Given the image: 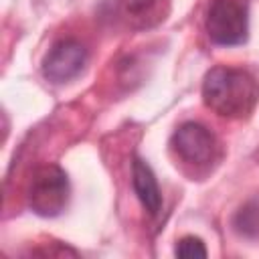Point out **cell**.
I'll list each match as a JSON object with an SVG mask.
<instances>
[{
	"label": "cell",
	"instance_id": "obj_1",
	"mask_svg": "<svg viewBox=\"0 0 259 259\" xmlns=\"http://www.w3.org/2000/svg\"><path fill=\"white\" fill-rule=\"evenodd\" d=\"M202 101L221 117L243 119L251 115L259 101V85L243 69L212 67L202 81Z\"/></svg>",
	"mask_w": 259,
	"mask_h": 259
},
{
	"label": "cell",
	"instance_id": "obj_2",
	"mask_svg": "<svg viewBox=\"0 0 259 259\" xmlns=\"http://www.w3.org/2000/svg\"><path fill=\"white\" fill-rule=\"evenodd\" d=\"M69 192L71 186L65 170L57 164H45L34 170L28 184L26 200L34 214L53 219L67 208Z\"/></svg>",
	"mask_w": 259,
	"mask_h": 259
},
{
	"label": "cell",
	"instance_id": "obj_3",
	"mask_svg": "<svg viewBox=\"0 0 259 259\" xmlns=\"http://www.w3.org/2000/svg\"><path fill=\"white\" fill-rule=\"evenodd\" d=\"M206 34L214 45H243L249 34V12L237 0H212L206 12Z\"/></svg>",
	"mask_w": 259,
	"mask_h": 259
},
{
	"label": "cell",
	"instance_id": "obj_4",
	"mask_svg": "<svg viewBox=\"0 0 259 259\" xmlns=\"http://www.w3.org/2000/svg\"><path fill=\"white\" fill-rule=\"evenodd\" d=\"M172 150L176 156L192 166H204L212 162L217 154V140L208 127L196 121H186L182 123L174 134H172Z\"/></svg>",
	"mask_w": 259,
	"mask_h": 259
},
{
	"label": "cell",
	"instance_id": "obj_5",
	"mask_svg": "<svg viewBox=\"0 0 259 259\" xmlns=\"http://www.w3.org/2000/svg\"><path fill=\"white\" fill-rule=\"evenodd\" d=\"M87 63V51L81 42L65 38L55 42L42 59V77L51 83H67L81 73Z\"/></svg>",
	"mask_w": 259,
	"mask_h": 259
},
{
	"label": "cell",
	"instance_id": "obj_6",
	"mask_svg": "<svg viewBox=\"0 0 259 259\" xmlns=\"http://www.w3.org/2000/svg\"><path fill=\"white\" fill-rule=\"evenodd\" d=\"M132 186H134V192H136L138 200L142 202V206L152 217L158 214L162 208V192H160L158 180H156L150 164L138 156L132 162Z\"/></svg>",
	"mask_w": 259,
	"mask_h": 259
},
{
	"label": "cell",
	"instance_id": "obj_7",
	"mask_svg": "<svg viewBox=\"0 0 259 259\" xmlns=\"http://www.w3.org/2000/svg\"><path fill=\"white\" fill-rule=\"evenodd\" d=\"M119 14L134 28H150L164 20L166 0H117Z\"/></svg>",
	"mask_w": 259,
	"mask_h": 259
},
{
	"label": "cell",
	"instance_id": "obj_8",
	"mask_svg": "<svg viewBox=\"0 0 259 259\" xmlns=\"http://www.w3.org/2000/svg\"><path fill=\"white\" fill-rule=\"evenodd\" d=\"M233 227L247 239H259V198L245 202L233 217Z\"/></svg>",
	"mask_w": 259,
	"mask_h": 259
},
{
	"label": "cell",
	"instance_id": "obj_9",
	"mask_svg": "<svg viewBox=\"0 0 259 259\" xmlns=\"http://www.w3.org/2000/svg\"><path fill=\"white\" fill-rule=\"evenodd\" d=\"M174 253L178 257H184V259H192V257H206V247L204 243L198 239V237H182L178 243H176V249Z\"/></svg>",
	"mask_w": 259,
	"mask_h": 259
}]
</instances>
